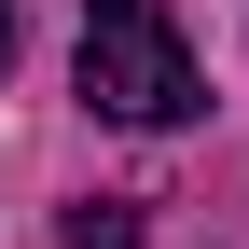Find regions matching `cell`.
Segmentation results:
<instances>
[{"instance_id": "cell-1", "label": "cell", "mask_w": 249, "mask_h": 249, "mask_svg": "<svg viewBox=\"0 0 249 249\" xmlns=\"http://www.w3.org/2000/svg\"><path fill=\"white\" fill-rule=\"evenodd\" d=\"M83 97H97L111 124H180L208 97L166 0H83Z\"/></svg>"}, {"instance_id": "cell-3", "label": "cell", "mask_w": 249, "mask_h": 249, "mask_svg": "<svg viewBox=\"0 0 249 249\" xmlns=\"http://www.w3.org/2000/svg\"><path fill=\"white\" fill-rule=\"evenodd\" d=\"M0 55H14V0H0Z\"/></svg>"}, {"instance_id": "cell-2", "label": "cell", "mask_w": 249, "mask_h": 249, "mask_svg": "<svg viewBox=\"0 0 249 249\" xmlns=\"http://www.w3.org/2000/svg\"><path fill=\"white\" fill-rule=\"evenodd\" d=\"M70 249H139V208L97 194V208H70Z\"/></svg>"}]
</instances>
